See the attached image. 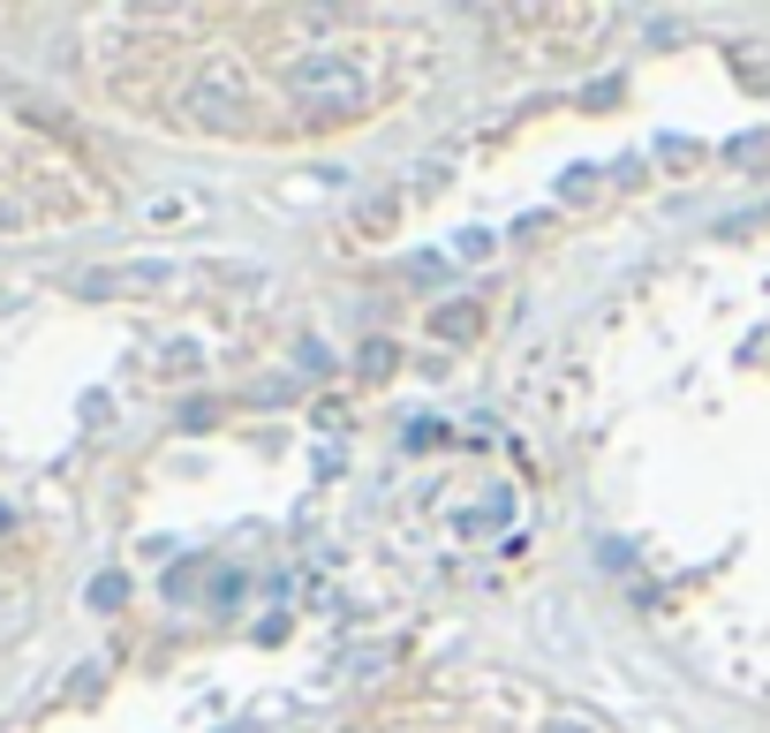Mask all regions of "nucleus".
Segmentation results:
<instances>
[{
    "label": "nucleus",
    "mask_w": 770,
    "mask_h": 733,
    "mask_svg": "<svg viewBox=\"0 0 770 733\" xmlns=\"http://www.w3.org/2000/svg\"><path fill=\"white\" fill-rule=\"evenodd\" d=\"M288 99H310V106H325V114H355L371 84H363V69L341 61V53H302L295 69H288Z\"/></svg>",
    "instance_id": "1"
},
{
    "label": "nucleus",
    "mask_w": 770,
    "mask_h": 733,
    "mask_svg": "<svg viewBox=\"0 0 770 733\" xmlns=\"http://www.w3.org/2000/svg\"><path fill=\"white\" fill-rule=\"evenodd\" d=\"M189 99H197V122H205V130H242V76H235L227 61H212Z\"/></svg>",
    "instance_id": "2"
},
{
    "label": "nucleus",
    "mask_w": 770,
    "mask_h": 733,
    "mask_svg": "<svg viewBox=\"0 0 770 733\" xmlns=\"http://www.w3.org/2000/svg\"><path fill=\"white\" fill-rule=\"evenodd\" d=\"M152 227H189V219H205V197H189V189H174V197H152L144 205Z\"/></svg>",
    "instance_id": "3"
},
{
    "label": "nucleus",
    "mask_w": 770,
    "mask_h": 733,
    "mask_svg": "<svg viewBox=\"0 0 770 733\" xmlns=\"http://www.w3.org/2000/svg\"><path fill=\"white\" fill-rule=\"evenodd\" d=\"M430 326H438V333H469V326H476V302H446Z\"/></svg>",
    "instance_id": "4"
},
{
    "label": "nucleus",
    "mask_w": 770,
    "mask_h": 733,
    "mask_svg": "<svg viewBox=\"0 0 770 733\" xmlns=\"http://www.w3.org/2000/svg\"><path fill=\"white\" fill-rule=\"evenodd\" d=\"M740 76H756V84H770V53H756V45H740Z\"/></svg>",
    "instance_id": "5"
},
{
    "label": "nucleus",
    "mask_w": 770,
    "mask_h": 733,
    "mask_svg": "<svg viewBox=\"0 0 770 733\" xmlns=\"http://www.w3.org/2000/svg\"><path fill=\"white\" fill-rule=\"evenodd\" d=\"M537 733H597V726H582V719H544Z\"/></svg>",
    "instance_id": "6"
}]
</instances>
